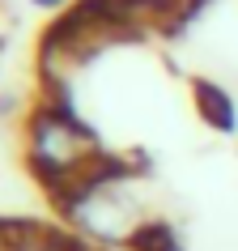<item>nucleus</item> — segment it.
<instances>
[{"label": "nucleus", "mask_w": 238, "mask_h": 251, "mask_svg": "<svg viewBox=\"0 0 238 251\" xmlns=\"http://www.w3.org/2000/svg\"><path fill=\"white\" fill-rule=\"evenodd\" d=\"M55 213L85 251H132L162 234V196L153 175L111 158L90 183L55 200Z\"/></svg>", "instance_id": "1"}, {"label": "nucleus", "mask_w": 238, "mask_h": 251, "mask_svg": "<svg viewBox=\"0 0 238 251\" xmlns=\"http://www.w3.org/2000/svg\"><path fill=\"white\" fill-rule=\"evenodd\" d=\"M22 158L47 196L64 200L68 192L90 183L111 162V153L102 149V136L94 132V124H85L60 94H47L30 102L22 115Z\"/></svg>", "instance_id": "2"}, {"label": "nucleus", "mask_w": 238, "mask_h": 251, "mask_svg": "<svg viewBox=\"0 0 238 251\" xmlns=\"http://www.w3.org/2000/svg\"><path fill=\"white\" fill-rule=\"evenodd\" d=\"M9 251H85L68 230H47V226H13L9 230Z\"/></svg>", "instance_id": "3"}, {"label": "nucleus", "mask_w": 238, "mask_h": 251, "mask_svg": "<svg viewBox=\"0 0 238 251\" xmlns=\"http://www.w3.org/2000/svg\"><path fill=\"white\" fill-rule=\"evenodd\" d=\"M13 30H17V4L13 0H0V47L13 39Z\"/></svg>", "instance_id": "4"}, {"label": "nucleus", "mask_w": 238, "mask_h": 251, "mask_svg": "<svg viewBox=\"0 0 238 251\" xmlns=\"http://www.w3.org/2000/svg\"><path fill=\"white\" fill-rule=\"evenodd\" d=\"M30 4H34V9H43V13H60V17H64L77 0H30Z\"/></svg>", "instance_id": "5"}, {"label": "nucleus", "mask_w": 238, "mask_h": 251, "mask_svg": "<svg viewBox=\"0 0 238 251\" xmlns=\"http://www.w3.org/2000/svg\"><path fill=\"white\" fill-rule=\"evenodd\" d=\"M0 51H4V47H0Z\"/></svg>", "instance_id": "6"}]
</instances>
